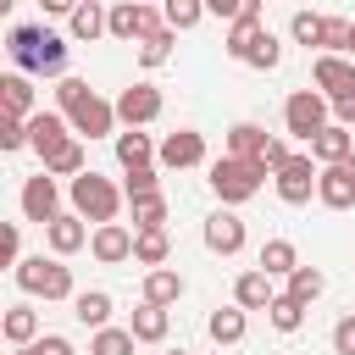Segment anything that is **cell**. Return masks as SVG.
Wrapping results in <instances>:
<instances>
[{
    "instance_id": "1",
    "label": "cell",
    "mask_w": 355,
    "mask_h": 355,
    "mask_svg": "<svg viewBox=\"0 0 355 355\" xmlns=\"http://www.w3.org/2000/svg\"><path fill=\"white\" fill-rule=\"evenodd\" d=\"M55 105L67 111V122H72L78 139H105L116 128V105H105L83 78H61L55 83Z\"/></svg>"
},
{
    "instance_id": "2",
    "label": "cell",
    "mask_w": 355,
    "mask_h": 355,
    "mask_svg": "<svg viewBox=\"0 0 355 355\" xmlns=\"http://www.w3.org/2000/svg\"><path fill=\"white\" fill-rule=\"evenodd\" d=\"M6 50H11V61L22 72H50V78L67 72V39L50 33L44 22H17L11 39H6Z\"/></svg>"
},
{
    "instance_id": "3",
    "label": "cell",
    "mask_w": 355,
    "mask_h": 355,
    "mask_svg": "<svg viewBox=\"0 0 355 355\" xmlns=\"http://www.w3.org/2000/svg\"><path fill=\"white\" fill-rule=\"evenodd\" d=\"M261 183H266V166L255 155H222V161H211V189L222 194V205L250 200Z\"/></svg>"
},
{
    "instance_id": "4",
    "label": "cell",
    "mask_w": 355,
    "mask_h": 355,
    "mask_svg": "<svg viewBox=\"0 0 355 355\" xmlns=\"http://www.w3.org/2000/svg\"><path fill=\"white\" fill-rule=\"evenodd\" d=\"M72 211L83 216V222H116V211H122V189L111 183V178H100V172H78L72 178Z\"/></svg>"
},
{
    "instance_id": "5",
    "label": "cell",
    "mask_w": 355,
    "mask_h": 355,
    "mask_svg": "<svg viewBox=\"0 0 355 355\" xmlns=\"http://www.w3.org/2000/svg\"><path fill=\"white\" fill-rule=\"evenodd\" d=\"M17 283H22V294H44V300H72L78 288H72V266H61L55 255H28V261H17Z\"/></svg>"
},
{
    "instance_id": "6",
    "label": "cell",
    "mask_w": 355,
    "mask_h": 355,
    "mask_svg": "<svg viewBox=\"0 0 355 355\" xmlns=\"http://www.w3.org/2000/svg\"><path fill=\"white\" fill-rule=\"evenodd\" d=\"M327 105H333V100H327L322 89H294V94H288V105H283V122H288V133L311 144V139L327 128Z\"/></svg>"
},
{
    "instance_id": "7",
    "label": "cell",
    "mask_w": 355,
    "mask_h": 355,
    "mask_svg": "<svg viewBox=\"0 0 355 355\" xmlns=\"http://www.w3.org/2000/svg\"><path fill=\"white\" fill-rule=\"evenodd\" d=\"M155 28H161V17L150 11V0H116V6L105 11V33H111V39H122V44L150 39Z\"/></svg>"
},
{
    "instance_id": "8",
    "label": "cell",
    "mask_w": 355,
    "mask_h": 355,
    "mask_svg": "<svg viewBox=\"0 0 355 355\" xmlns=\"http://www.w3.org/2000/svg\"><path fill=\"white\" fill-rule=\"evenodd\" d=\"M316 200H322L327 211H349V205H355V150H349L344 161H327V166L316 172Z\"/></svg>"
},
{
    "instance_id": "9",
    "label": "cell",
    "mask_w": 355,
    "mask_h": 355,
    "mask_svg": "<svg viewBox=\"0 0 355 355\" xmlns=\"http://www.w3.org/2000/svg\"><path fill=\"white\" fill-rule=\"evenodd\" d=\"M316 172H322L316 155H288V161L277 166V178H272V183H277V200H283V205H305V200L316 194Z\"/></svg>"
},
{
    "instance_id": "10",
    "label": "cell",
    "mask_w": 355,
    "mask_h": 355,
    "mask_svg": "<svg viewBox=\"0 0 355 355\" xmlns=\"http://www.w3.org/2000/svg\"><path fill=\"white\" fill-rule=\"evenodd\" d=\"M155 116H161V89L133 83V89H122V94H116V122L144 128V122H155Z\"/></svg>"
},
{
    "instance_id": "11",
    "label": "cell",
    "mask_w": 355,
    "mask_h": 355,
    "mask_svg": "<svg viewBox=\"0 0 355 355\" xmlns=\"http://www.w3.org/2000/svg\"><path fill=\"white\" fill-rule=\"evenodd\" d=\"M55 211H61V189H55V178H50V172L28 178V183H22V216L44 227V222H50Z\"/></svg>"
},
{
    "instance_id": "12",
    "label": "cell",
    "mask_w": 355,
    "mask_h": 355,
    "mask_svg": "<svg viewBox=\"0 0 355 355\" xmlns=\"http://www.w3.org/2000/svg\"><path fill=\"white\" fill-rule=\"evenodd\" d=\"M311 78H316V89H322L327 100H338V94H349V89H355V61H349V55L322 50V55H316V67H311Z\"/></svg>"
},
{
    "instance_id": "13",
    "label": "cell",
    "mask_w": 355,
    "mask_h": 355,
    "mask_svg": "<svg viewBox=\"0 0 355 355\" xmlns=\"http://www.w3.org/2000/svg\"><path fill=\"white\" fill-rule=\"evenodd\" d=\"M67 133H72L67 111H33V116H28V150H39V161H44L55 144H67Z\"/></svg>"
},
{
    "instance_id": "14",
    "label": "cell",
    "mask_w": 355,
    "mask_h": 355,
    "mask_svg": "<svg viewBox=\"0 0 355 355\" xmlns=\"http://www.w3.org/2000/svg\"><path fill=\"white\" fill-rule=\"evenodd\" d=\"M155 155H161V166H178V172H183V166H200V161H205V133L178 128V133H166V139H161V150H155Z\"/></svg>"
},
{
    "instance_id": "15",
    "label": "cell",
    "mask_w": 355,
    "mask_h": 355,
    "mask_svg": "<svg viewBox=\"0 0 355 355\" xmlns=\"http://www.w3.org/2000/svg\"><path fill=\"white\" fill-rule=\"evenodd\" d=\"M44 239H50V250H55V255H78V250L89 244V227H83V216H78V211H55V216L44 222Z\"/></svg>"
},
{
    "instance_id": "16",
    "label": "cell",
    "mask_w": 355,
    "mask_h": 355,
    "mask_svg": "<svg viewBox=\"0 0 355 355\" xmlns=\"http://www.w3.org/2000/svg\"><path fill=\"white\" fill-rule=\"evenodd\" d=\"M205 250L211 255H239L244 250V222L233 211H211L205 216Z\"/></svg>"
},
{
    "instance_id": "17",
    "label": "cell",
    "mask_w": 355,
    "mask_h": 355,
    "mask_svg": "<svg viewBox=\"0 0 355 355\" xmlns=\"http://www.w3.org/2000/svg\"><path fill=\"white\" fill-rule=\"evenodd\" d=\"M89 250H94V261H105V266L133 261V233H128L122 222H100V227H94V239H89Z\"/></svg>"
},
{
    "instance_id": "18",
    "label": "cell",
    "mask_w": 355,
    "mask_h": 355,
    "mask_svg": "<svg viewBox=\"0 0 355 355\" xmlns=\"http://www.w3.org/2000/svg\"><path fill=\"white\" fill-rule=\"evenodd\" d=\"M355 150V133L344 128V122H327L316 139H311V155H316V166H327V161H344Z\"/></svg>"
},
{
    "instance_id": "19",
    "label": "cell",
    "mask_w": 355,
    "mask_h": 355,
    "mask_svg": "<svg viewBox=\"0 0 355 355\" xmlns=\"http://www.w3.org/2000/svg\"><path fill=\"white\" fill-rule=\"evenodd\" d=\"M277 294H272V277L255 266V272H244L239 283H233V305H244V311H266Z\"/></svg>"
},
{
    "instance_id": "20",
    "label": "cell",
    "mask_w": 355,
    "mask_h": 355,
    "mask_svg": "<svg viewBox=\"0 0 355 355\" xmlns=\"http://www.w3.org/2000/svg\"><path fill=\"white\" fill-rule=\"evenodd\" d=\"M166 255H172L166 227H139V233H133V261H139V266H166Z\"/></svg>"
},
{
    "instance_id": "21",
    "label": "cell",
    "mask_w": 355,
    "mask_h": 355,
    "mask_svg": "<svg viewBox=\"0 0 355 355\" xmlns=\"http://www.w3.org/2000/svg\"><path fill=\"white\" fill-rule=\"evenodd\" d=\"M0 111L33 116V83H28L22 72H0Z\"/></svg>"
},
{
    "instance_id": "22",
    "label": "cell",
    "mask_w": 355,
    "mask_h": 355,
    "mask_svg": "<svg viewBox=\"0 0 355 355\" xmlns=\"http://www.w3.org/2000/svg\"><path fill=\"white\" fill-rule=\"evenodd\" d=\"M72 316H78L83 327H105V322H111V294H105V288H83V294H72Z\"/></svg>"
},
{
    "instance_id": "23",
    "label": "cell",
    "mask_w": 355,
    "mask_h": 355,
    "mask_svg": "<svg viewBox=\"0 0 355 355\" xmlns=\"http://www.w3.org/2000/svg\"><path fill=\"white\" fill-rule=\"evenodd\" d=\"M294 266H300V250H294L288 239H266V244H261V272H266V277H288Z\"/></svg>"
},
{
    "instance_id": "24",
    "label": "cell",
    "mask_w": 355,
    "mask_h": 355,
    "mask_svg": "<svg viewBox=\"0 0 355 355\" xmlns=\"http://www.w3.org/2000/svg\"><path fill=\"white\" fill-rule=\"evenodd\" d=\"M178 294H183V277H178L172 266H150V272H144V300H150V305H172Z\"/></svg>"
},
{
    "instance_id": "25",
    "label": "cell",
    "mask_w": 355,
    "mask_h": 355,
    "mask_svg": "<svg viewBox=\"0 0 355 355\" xmlns=\"http://www.w3.org/2000/svg\"><path fill=\"white\" fill-rule=\"evenodd\" d=\"M128 333H133L139 344H161V338H166V305H150V300H144V305L133 311V327H128Z\"/></svg>"
},
{
    "instance_id": "26",
    "label": "cell",
    "mask_w": 355,
    "mask_h": 355,
    "mask_svg": "<svg viewBox=\"0 0 355 355\" xmlns=\"http://www.w3.org/2000/svg\"><path fill=\"white\" fill-rule=\"evenodd\" d=\"M0 327H6L11 344H33V338H39V311H33V305H11V311L0 316Z\"/></svg>"
},
{
    "instance_id": "27",
    "label": "cell",
    "mask_w": 355,
    "mask_h": 355,
    "mask_svg": "<svg viewBox=\"0 0 355 355\" xmlns=\"http://www.w3.org/2000/svg\"><path fill=\"white\" fill-rule=\"evenodd\" d=\"M205 333H211L216 344H239V338H244V305H222V311H211Z\"/></svg>"
},
{
    "instance_id": "28",
    "label": "cell",
    "mask_w": 355,
    "mask_h": 355,
    "mask_svg": "<svg viewBox=\"0 0 355 355\" xmlns=\"http://www.w3.org/2000/svg\"><path fill=\"white\" fill-rule=\"evenodd\" d=\"M150 155H155L150 133H139V128L116 133V161H122V166H150Z\"/></svg>"
},
{
    "instance_id": "29",
    "label": "cell",
    "mask_w": 355,
    "mask_h": 355,
    "mask_svg": "<svg viewBox=\"0 0 355 355\" xmlns=\"http://www.w3.org/2000/svg\"><path fill=\"white\" fill-rule=\"evenodd\" d=\"M44 172H50V178H78V172H83V144H78V139L55 144V150L44 155Z\"/></svg>"
},
{
    "instance_id": "30",
    "label": "cell",
    "mask_w": 355,
    "mask_h": 355,
    "mask_svg": "<svg viewBox=\"0 0 355 355\" xmlns=\"http://www.w3.org/2000/svg\"><path fill=\"white\" fill-rule=\"evenodd\" d=\"M105 33V11H100V0H78V11H72V39H100Z\"/></svg>"
},
{
    "instance_id": "31",
    "label": "cell",
    "mask_w": 355,
    "mask_h": 355,
    "mask_svg": "<svg viewBox=\"0 0 355 355\" xmlns=\"http://www.w3.org/2000/svg\"><path fill=\"white\" fill-rule=\"evenodd\" d=\"M266 322H272L277 333H300V322H305V305H300L294 294H277V300L266 305Z\"/></svg>"
},
{
    "instance_id": "32",
    "label": "cell",
    "mask_w": 355,
    "mask_h": 355,
    "mask_svg": "<svg viewBox=\"0 0 355 355\" xmlns=\"http://www.w3.org/2000/svg\"><path fill=\"white\" fill-rule=\"evenodd\" d=\"M283 61V44H277V33H255V44H250V55H244V67H255V72H272Z\"/></svg>"
},
{
    "instance_id": "33",
    "label": "cell",
    "mask_w": 355,
    "mask_h": 355,
    "mask_svg": "<svg viewBox=\"0 0 355 355\" xmlns=\"http://www.w3.org/2000/svg\"><path fill=\"white\" fill-rule=\"evenodd\" d=\"M139 227H166V200H161V189L155 194H133V233Z\"/></svg>"
},
{
    "instance_id": "34",
    "label": "cell",
    "mask_w": 355,
    "mask_h": 355,
    "mask_svg": "<svg viewBox=\"0 0 355 355\" xmlns=\"http://www.w3.org/2000/svg\"><path fill=\"white\" fill-rule=\"evenodd\" d=\"M133 333L128 327H94V344H89V355H133Z\"/></svg>"
},
{
    "instance_id": "35",
    "label": "cell",
    "mask_w": 355,
    "mask_h": 355,
    "mask_svg": "<svg viewBox=\"0 0 355 355\" xmlns=\"http://www.w3.org/2000/svg\"><path fill=\"white\" fill-rule=\"evenodd\" d=\"M255 33H261V17H233V28H227V55L244 61L250 44H255Z\"/></svg>"
},
{
    "instance_id": "36",
    "label": "cell",
    "mask_w": 355,
    "mask_h": 355,
    "mask_svg": "<svg viewBox=\"0 0 355 355\" xmlns=\"http://www.w3.org/2000/svg\"><path fill=\"white\" fill-rule=\"evenodd\" d=\"M322 288H327V277H322L316 266H294V272H288V294H294L300 305H311Z\"/></svg>"
},
{
    "instance_id": "37",
    "label": "cell",
    "mask_w": 355,
    "mask_h": 355,
    "mask_svg": "<svg viewBox=\"0 0 355 355\" xmlns=\"http://www.w3.org/2000/svg\"><path fill=\"white\" fill-rule=\"evenodd\" d=\"M172 33H178V28H166V22H161L150 39H139V61H144V67H161V61L172 55Z\"/></svg>"
},
{
    "instance_id": "38",
    "label": "cell",
    "mask_w": 355,
    "mask_h": 355,
    "mask_svg": "<svg viewBox=\"0 0 355 355\" xmlns=\"http://www.w3.org/2000/svg\"><path fill=\"white\" fill-rule=\"evenodd\" d=\"M200 17H205V0H166V11H161V22H166V28H178V33H183V28H194Z\"/></svg>"
},
{
    "instance_id": "39",
    "label": "cell",
    "mask_w": 355,
    "mask_h": 355,
    "mask_svg": "<svg viewBox=\"0 0 355 355\" xmlns=\"http://www.w3.org/2000/svg\"><path fill=\"white\" fill-rule=\"evenodd\" d=\"M261 144H266V133H261L255 122H239V128L227 133V155H261Z\"/></svg>"
},
{
    "instance_id": "40",
    "label": "cell",
    "mask_w": 355,
    "mask_h": 355,
    "mask_svg": "<svg viewBox=\"0 0 355 355\" xmlns=\"http://www.w3.org/2000/svg\"><path fill=\"white\" fill-rule=\"evenodd\" d=\"M22 144H28V116L0 111V155H11V150H22Z\"/></svg>"
},
{
    "instance_id": "41",
    "label": "cell",
    "mask_w": 355,
    "mask_h": 355,
    "mask_svg": "<svg viewBox=\"0 0 355 355\" xmlns=\"http://www.w3.org/2000/svg\"><path fill=\"white\" fill-rule=\"evenodd\" d=\"M288 33H294V44H322V17L316 11H294V22H288Z\"/></svg>"
},
{
    "instance_id": "42",
    "label": "cell",
    "mask_w": 355,
    "mask_h": 355,
    "mask_svg": "<svg viewBox=\"0 0 355 355\" xmlns=\"http://www.w3.org/2000/svg\"><path fill=\"white\" fill-rule=\"evenodd\" d=\"M322 50L349 55V22H344V17H322Z\"/></svg>"
},
{
    "instance_id": "43",
    "label": "cell",
    "mask_w": 355,
    "mask_h": 355,
    "mask_svg": "<svg viewBox=\"0 0 355 355\" xmlns=\"http://www.w3.org/2000/svg\"><path fill=\"white\" fill-rule=\"evenodd\" d=\"M205 11L233 22V17H261V0H205Z\"/></svg>"
},
{
    "instance_id": "44",
    "label": "cell",
    "mask_w": 355,
    "mask_h": 355,
    "mask_svg": "<svg viewBox=\"0 0 355 355\" xmlns=\"http://www.w3.org/2000/svg\"><path fill=\"white\" fill-rule=\"evenodd\" d=\"M155 183H161V178H155V166H128L122 194H128V200H133V194H155Z\"/></svg>"
},
{
    "instance_id": "45",
    "label": "cell",
    "mask_w": 355,
    "mask_h": 355,
    "mask_svg": "<svg viewBox=\"0 0 355 355\" xmlns=\"http://www.w3.org/2000/svg\"><path fill=\"white\" fill-rule=\"evenodd\" d=\"M17 250H22L17 222H0V266H17Z\"/></svg>"
},
{
    "instance_id": "46",
    "label": "cell",
    "mask_w": 355,
    "mask_h": 355,
    "mask_svg": "<svg viewBox=\"0 0 355 355\" xmlns=\"http://www.w3.org/2000/svg\"><path fill=\"white\" fill-rule=\"evenodd\" d=\"M288 155H294V150H288V144H283V139H266V144H261V155H255V161H261V166H266V172H277V166H283V161H288Z\"/></svg>"
},
{
    "instance_id": "47",
    "label": "cell",
    "mask_w": 355,
    "mask_h": 355,
    "mask_svg": "<svg viewBox=\"0 0 355 355\" xmlns=\"http://www.w3.org/2000/svg\"><path fill=\"white\" fill-rule=\"evenodd\" d=\"M28 349H33V355H78V349H72V338H61V333H44V338H33Z\"/></svg>"
},
{
    "instance_id": "48",
    "label": "cell",
    "mask_w": 355,
    "mask_h": 355,
    "mask_svg": "<svg viewBox=\"0 0 355 355\" xmlns=\"http://www.w3.org/2000/svg\"><path fill=\"white\" fill-rule=\"evenodd\" d=\"M333 349H338V355H355V316H344V322L333 327Z\"/></svg>"
},
{
    "instance_id": "49",
    "label": "cell",
    "mask_w": 355,
    "mask_h": 355,
    "mask_svg": "<svg viewBox=\"0 0 355 355\" xmlns=\"http://www.w3.org/2000/svg\"><path fill=\"white\" fill-rule=\"evenodd\" d=\"M333 122H344V128H355V89L333 100Z\"/></svg>"
},
{
    "instance_id": "50",
    "label": "cell",
    "mask_w": 355,
    "mask_h": 355,
    "mask_svg": "<svg viewBox=\"0 0 355 355\" xmlns=\"http://www.w3.org/2000/svg\"><path fill=\"white\" fill-rule=\"evenodd\" d=\"M39 6H44L50 17H72V11H78V0H39Z\"/></svg>"
},
{
    "instance_id": "51",
    "label": "cell",
    "mask_w": 355,
    "mask_h": 355,
    "mask_svg": "<svg viewBox=\"0 0 355 355\" xmlns=\"http://www.w3.org/2000/svg\"><path fill=\"white\" fill-rule=\"evenodd\" d=\"M11 6H17V0H0V17H6V11H11Z\"/></svg>"
},
{
    "instance_id": "52",
    "label": "cell",
    "mask_w": 355,
    "mask_h": 355,
    "mask_svg": "<svg viewBox=\"0 0 355 355\" xmlns=\"http://www.w3.org/2000/svg\"><path fill=\"white\" fill-rule=\"evenodd\" d=\"M349 55H355V22H349Z\"/></svg>"
},
{
    "instance_id": "53",
    "label": "cell",
    "mask_w": 355,
    "mask_h": 355,
    "mask_svg": "<svg viewBox=\"0 0 355 355\" xmlns=\"http://www.w3.org/2000/svg\"><path fill=\"white\" fill-rule=\"evenodd\" d=\"M17 355H33V349H28V344H22V349H17Z\"/></svg>"
},
{
    "instance_id": "54",
    "label": "cell",
    "mask_w": 355,
    "mask_h": 355,
    "mask_svg": "<svg viewBox=\"0 0 355 355\" xmlns=\"http://www.w3.org/2000/svg\"><path fill=\"white\" fill-rule=\"evenodd\" d=\"M172 355H189V349H172Z\"/></svg>"
},
{
    "instance_id": "55",
    "label": "cell",
    "mask_w": 355,
    "mask_h": 355,
    "mask_svg": "<svg viewBox=\"0 0 355 355\" xmlns=\"http://www.w3.org/2000/svg\"><path fill=\"white\" fill-rule=\"evenodd\" d=\"M0 338H6V327H0Z\"/></svg>"
}]
</instances>
